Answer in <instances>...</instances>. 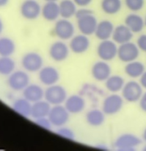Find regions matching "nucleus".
I'll list each match as a JSON object with an SVG mask.
<instances>
[{
  "label": "nucleus",
  "mask_w": 146,
  "mask_h": 151,
  "mask_svg": "<svg viewBox=\"0 0 146 151\" xmlns=\"http://www.w3.org/2000/svg\"><path fill=\"white\" fill-rule=\"evenodd\" d=\"M112 75V68L108 62L100 60L93 63L91 67V75L98 82H105Z\"/></svg>",
  "instance_id": "nucleus-15"
},
{
  "label": "nucleus",
  "mask_w": 146,
  "mask_h": 151,
  "mask_svg": "<svg viewBox=\"0 0 146 151\" xmlns=\"http://www.w3.org/2000/svg\"><path fill=\"white\" fill-rule=\"evenodd\" d=\"M86 122L92 127H99L105 122L106 114L102 110L93 109L88 111L85 115Z\"/></svg>",
  "instance_id": "nucleus-24"
},
{
  "label": "nucleus",
  "mask_w": 146,
  "mask_h": 151,
  "mask_svg": "<svg viewBox=\"0 0 146 151\" xmlns=\"http://www.w3.org/2000/svg\"><path fill=\"white\" fill-rule=\"evenodd\" d=\"M137 45L140 51L146 53V34L140 35L137 40Z\"/></svg>",
  "instance_id": "nucleus-35"
},
{
  "label": "nucleus",
  "mask_w": 146,
  "mask_h": 151,
  "mask_svg": "<svg viewBox=\"0 0 146 151\" xmlns=\"http://www.w3.org/2000/svg\"><path fill=\"white\" fill-rule=\"evenodd\" d=\"M21 66L25 71L30 73L38 72L43 66L44 60L41 54L31 51L25 53L21 60Z\"/></svg>",
  "instance_id": "nucleus-3"
},
{
  "label": "nucleus",
  "mask_w": 146,
  "mask_h": 151,
  "mask_svg": "<svg viewBox=\"0 0 146 151\" xmlns=\"http://www.w3.org/2000/svg\"><path fill=\"white\" fill-rule=\"evenodd\" d=\"M77 7H86L92 3L93 0H73Z\"/></svg>",
  "instance_id": "nucleus-36"
},
{
  "label": "nucleus",
  "mask_w": 146,
  "mask_h": 151,
  "mask_svg": "<svg viewBox=\"0 0 146 151\" xmlns=\"http://www.w3.org/2000/svg\"><path fill=\"white\" fill-rule=\"evenodd\" d=\"M41 16L47 22H56L60 17L59 4L57 1H46L42 6Z\"/></svg>",
  "instance_id": "nucleus-19"
},
{
  "label": "nucleus",
  "mask_w": 146,
  "mask_h": 151,
  "mask_svg": "<svg viewBox=\"0 0 146 151\" xmlns=\"http://www.w3.org/2000/svg\"><path fill=\"white\" fill-rule=\"evenodd\" d=\"M60 17L70 19L75 16L77 10V5L73 0H61L59 3Z\"/></svg>",
  "instance_id": "nucleus-28"
},
{
  "label": "nucleus",
  "mask_w": 146,
  "mask_h": 151,
  "mask_svg": "<svg viewBox=\"0 0 146 151\" xmlns=\"http://www.w3.org/2000/svg\"><path fill=\"white\" fill-rule=\"evenodd\" d=\"M35 123L41 128L46 130H50L53 127L51 121L48 116H44V117L38 118L35 119Z\"/></svg>",
  "instance_id": "nucleus-34"
},
{
  "label": "nucleus",
  "mask_w": 146,
  "mask_h": 151,
  "mask_svg": "<svg viewBox=\"0 0 146 151\" xmlns=\"http://www.w3.org/2000/svg\"><path fill=\"white\" fill-rule=\"evenodd\" d=\"M121 0H101V7L104 13L107 15H115L122 9Z\"/></svg>",
  "instance_id": "nucleus-29"
},
{
  "label": "nucleus",
  "mask_w": 146,
  "mask_h": 151,
  "mask_svg": "<svg viewBox=\"0 0 146 151\" xmlns=\"http://www.w3.org/2000/svg\"><path fill=\"white\" fill-rule=\"evenodd\" d=\"M124 24L132 30L133 33H140L145 26L143 18L137 13H132L125 18Z\"/></svg>",
  "instance_id": "nucleus-22"
},
{
  "label": "nucleus",
  "mask_w": 146,
  "mask_h": 151,
  "mask_svg": "<svg viewBox=\"0 0 146 151\" xmlns=\"http://www.w3.org/2000/svg\"><path fill=\"white\" fill-rule=\"evenodd\" d=\"M145 71V65L142 62L137 60L126 63L124 68V72L126 75L132 79L140 78Z\"/></svg>",
  "instance_id": "nucleus-26"
},
{
  "label": "nucleus",
  "mask_w": 146,
  "mask_h": 151,
  "mask_svg": "<svg viewBox=\"0 0 146 151\" xmlns=\"http://www.w3.org/2000/svg\"><path fill=\"white\" fill-rule=\"evenodd\" d=\"M142 143V140L133 134L126 133L119 136L115 142V147L120 151L135 150Z\"/></svg>",
  "instance_id": "nucleus-10"
},
{
  "label": "nucleus",
  "mask_w": 146,
  "mask_h": 151,
  "mask_svg": "<svg viewBox=\"0 0 146 151\" xmlns=\"http://www.w3.org/2000/svg\"><path fill=\"white\" fill-rule=\"evenodd\" d=\"M139 106L141 110L146 113V91L143 92L142 97L139 100Z\"/></svg>",
  "instance_id": "nucleus-37"
},
{
  "label": "nucleus",
  "mask_w": 146,
  "mask_h": 151,
  "mask_svg": "<svg viewBox=\"0 0 146 151\" xmlns=\"http://www.w3.org/2000/svg\"><path fill=\"white\" fill-rule=\"evenodd\" d=\"M76 21H77V28L80 33L86 35L88 36L92 35L95 33L98 22L93 13L77 18Z\"/></svg>",
  "instance_id": "nucleus-13"
},
{
  "label": "nucleus",
  "mask_w": 146,
  "mask_h": 151,
  "mask_svg": "<svg viewBox=\"0 0 146 151\" xmlns=\"http://www.w3.org/2000/svg\"><path fill=\"white\" fill-rule=\"evenodd\" d=\"M140 79V83L141 84V86H142V88L146 89V70L144 72V73L141 75Z\"/></svg>",
  "instance_id": "nucleus-38"
},
{
  "label": "nucleus",
  "mask_w": 146,
  "mask_h": 151,
  "mask_svg": "<svg viewBox=\"0 0 146 151\" xmlns=\"http://www.w3.org/2000/svg\"><path fill=\"white\" fill-rule=\"evenodd\" d=\"M75 27L69 19L61 18L55 22L54 26V33L62 41H70L75 35Z\"/></svg>",
  "instance_id": "nucleus-4"
},
{
  "label": "nucleus",
  "mask_w": 146,
  "mask_h": 151,
  "mask_svg": "<svg viewBox=\"0 0 146 151\" xmlns=\"http://www.w3.org/2000/svg\"><path fill=\"white\" fill-rule=\"evenodd\" d=\"M29 83L30 77L24 69L15 70L7 78V85L15 91H22Z\"/></svg>",
  "instance_id": "nucleus-5"
},
{
  "label": "nucleus",
  "mask_w": 146,
  "mask_h": 151,
  "mask_svg": "<svg viewBox=\"0 0 146 151\" xmlns=\"http://www.w3.org/2000/svg\"><path fill=\"white\" fill-rule=\"evenodd\" d=\"M68 97V93L65 87L59 84L47 86L44 91V100L51 106L63 105Z\"/></svg>",
  "instance_id": "nucleus-1"
},
{
  "label": "nucleus",
  "mask_w": 146,
  "mask_h": 151,
  "mask_svg": "<svg viewBox=\"0 0 146 151\" xmlns=\"http://www.w3.org/2000/svg\"><path fill=\"white\" fill-rule=\"evenodd\" d=\"M44 91L45 90L41 86L35 83H29L22 91V94L24 98L29 100L30 103H34L44 99Z\"/></svg>",
  "instance_id": "nucleus-20"
},
{
  "label": "nucleus",
  "mask_w": 146,
  "mask_h": 151,
  "mask_svg": "<svg viewBox=\"0 0 146 151\" xmlns=\"http://www.w3.org/2000/svg\"><path fill=\"white\" fill-rule=\"evenodd\" d=\"M143 88L136 81H129L126 82L121 91V95L125 101L129 103H137L143 94Z\"/></svg>",
  "instance_id": "nucleus-7"
},
{
  "label": "nucleus",
  "mask_w": 146,
  "mask_h": 151,
  "mask_svg": "<svg viewBox=\"0 0 146 151\" xmlns=\"http://www.w3.org/2000/svg\"><path fill=\"white\" fill-rule=\"evenodd\" d=\"M144 20H145V26H146V16H145V19H144Z\"/></svg>",
  "instance_id": "nucleus-44"
},
{
  "label": "nucleus",
  "mask_w": 146,
  "mask_h": 151,
  "mask_svg": "<svg viewBox=\"0 0 146 151\" xmlns=\"http://www.w3.org/2000/svg\"><path fill=\"white\" fill-rule=\"evenodd\" d=\"M51 106L46 100H39L32 103L31 110V117L36 119L38 118L48 116L51 110Z\"/></svg>",
  "instance_id": "nucleus-23"
},
{
  "label": "nucleus",
  "mask_w": 146,
  "mask_h": 151,
  "mask_svg": "<svg viewBox=\"0 0 146 151\" xmlns=\"http://www.w3.org/2000/svg\"><path fill=\"white\" fill-rule=\"evenodd\" d=\"M45 1H58L59 0H44Z\"/></svg>",
  "instance_id": "nucleus-42"
},
{
  "label": "nucleus",
  "mask_w": 146,
  "mask_h": 151,
  "mask_svg": "<svg viewBox=\"0 0 146 151\" xmlns=\"http://www.w3.org/2000/svg\"><path fill=\"white\" fill-rule=\"evenodd\" d=\"M70 114L64 105H57L51 106L48 117L53 127L57 128L66 125L70 119Z\"/></svg>",
  "instance_id": "nucleus-8"
},
{
  "label": "nucleus",
  "mask_w": 146,
  "mask_h": 151,
  "mask_svg": "<svg viewBox=\"0 0 146 151\" xmlns=\"http://www.w3.org/2000/svg\"><path fill=\"white\" fill-rule=\"evenodd\" d=\"M60 79V72L53 66H43L38 72V80L46 86L57 84Z\"/></svg>",
  "instance_id": "nucleus-14"
},
{
  "label": "nucleus",
  "mask_w": 146,
  "mask_h": 151,
  "mask_svg": "<svg viewBox=\"0 0 146 151\" xmlns=\"http://www.w3.org/2000/svg\"><path fill=\"white\" fill-rule=\"evenodd\" d=\"M10 0H0V7H5L9 3Z\"/></svg>",
  "instance_id": "nucleus-39"
},
{
  "label": "nucleus",
  "mask_w": 146,
  "mask_h": 151,
  "mask_svg": "<svg viewBox=\"0 0 146 151\" xmlns=\"http://www.w3.org/2000/svg\"><path fill=\"white\" fill-rule=\"evenodd\" d=\"M14 41L9 37H0V56L10 57L16 52Z\"/></svg>",
  "instance_id": "nucleus-30"
},
{
  "label": "nucleus",
  "mask_w": 146,
  "mask_h": 151,
  "mask_svg": "<svg viewBox=\"0 0 146 151\" xmlns=\"http://www.w3.org/2000/svg\"><path fill=\"white\" fill-rule=\"evenodd\" d=\"M56 133H57L58 136L64 139H66L73 140L75 138L74 132L71 128H69L68 127H66V125L57 128V132Z\"/></svg>",
  "instance_id": "nucleus-33"
},
{
  "label": "nucleus",
  "mask_w": 146,
  "mask_h": 151,
  "mask_svg": "<svg viewBox=\"0 0 146 151\" xmlns=\"http://www.w3.org/2000/svg\"><path fill=\"white\" fill-rule=\"evenodd\" d=\"M32 103L24 97H19L16 99L12 104V109L15 112L24 117L31 116Z\"/></svg>",
  "instance_id": "nucleus-25"
},
{
  "label": "nucleus",
  "mask_w": 146,
  "mask_h": 151,
  "mask_svg": "<svg viewBox=\"0 0 146 151\" xmlns=\"http://www.w3.org/2000/svg\"><path fill=\"white\" fill-rule=\"evenodd\" d=\"M124 105V99L118 93H111L104 99L101 110L107 116L117 114L121 111Z\"/></svg>",
  "instance_id": "nucleus-2"
},
{
  "label": "nucleus",
  "mask_w": 146,
  "mask_h": 151,
  "mask_svg": "<svg viewBox=\"0 0 146 151\" xmlns=\"http://www.w3.org/2000/svg\"><path fill=\"white\" fill-rule=\"evenodd\" d=\"M140 50L138 48L137 44L132 42L125 43L118 46V55L119 60L125 63L136 60L139 58Z\"/></svg>",
  "instance_id": "nucleus-9"
},
{
  "label": "nucleus",
  "mask_w": 146,
  "mask_h": 151,
  "mask_svg": "<svg viewBox=\"0 0 146 151\" xmlns=\"http://www.w3.org/2000/svg\"><path fill=\"white\" fill-rule=\"evenodd\" d=\"M142 139H143V141L145 142H146V128L144 129L143 132H142Z\"/></svg>",
  "instance_id": "nucleus-41"
},
{
  "label": "nucleus",
  "mask_w": 146,
  "mask_h": 151,
  "mask_svg": "<svg viewBox=\"0 0 146 151\" xmlns=\"http://www.w3.org/2000/svg\"><path fill=\"white\" fill-rule=\"evenodd\" d=\"M71 50L65 41L59 40L51 44L48 49V55L51 60L61 63L68 58Z\"/></svg>",
  "instance_id": "nucleus-11"
},
{
  "label": "nucleus",
  "mask_w": 146,
  "mask_h": 151,
  "mask_svg": "<svg viewBox=\"0 0 146 151\" xmlns=\"http://www.w3.org/2000/svg\"><path fill=\"white\" fill-rule=\"evenodd\" d=\"M118 46L113 39L101 41L96 49V52L100 60L111 61L118 55Z\"/></svg>",
  "instance_id": "nucleus-6"
},
{
  "label": "nucleus",
  "mask_w": 146,
  "mask_h": 151,
  "mask_svg": "<svg viewBox=\"0 0 146 151\" xmlns=\"http://www.w3.org/2000/svg\"><path fill=\"white\" fill-rule=\"evenodd\" d=\"M63 105L71 114H77L85 110L86 102L82 96L79 94H72L68 96Z\"/></svg>",
  "instance_id": "nucleus-17"
},
{
  "label": "nucleus",
  "mask_w": 146,
  "mask_h": 151,
  "mask_svg": "<svg viewBox=\"0 0 146 151\" xmlns=\"http://www.w3.org/2000/svg\"><path fill=\"white\" fill-rule=\"evenodd\" d=\"M114 29L115 26L113 22L105 19L98 22L94 35L100 41L111 39Z\"/></svg>",
  "instance_id": "nucleus-21"
},
{
  "label": "nucleus",
  "mask_w": 146,
  "mask_h": 151,
  "mask_svg": "<svg viewBox=\"0 0 146 151\" xmlns=\"http://www.w3.org/2000/svg\"><path fill=\"white\" fill-rule=\"evenodd\" d=\"M142 150H143L144 151H146V145H145V147H143V149H142Z\"/></svg>",
  "instance_id": "nucleus-43"
},
{
  "label": "nucleus",
  "mask_w": 146,
  "mask_h": 151,
  "mask_svg": "<svg viewBox=\"0 0 146 151\" xmlns=\"http://www.w3.org/2000/svg\"><path fill=\"white\" fill-rule=\"evenodd\" d=\"M104 83L107 91L111 93H118L121 92L126 81L120 75H111Z\"/></svg>",
  "instance_id": "nucleus-27"
},
{
  "label": "nucleus",
  "mask_w": 146,
  "mask_h": 151,
  "mask_svg": "<svg viewBox=\"0 0 146 151\" xmlns=\"http://www.w3.org/2000/svg\"><path fill=\"white\" fill-rule=\"evenodd\" d=\"M71 51L75 54H83L86 52L90 47V41L88 35L80 33L74 35L69 42Z\"/></svg>",
  "instance_id": "nucleus-16"
},
{
  "label": "nucleus",
  "mask_w": 146,
  "mask_h": 151,
  "mask_svg": "<svg viewBox=\"0 0 146 151\" xmlns=\"http://www.w3.org/2000/svg\"><path fill=\"white\" fill-rule=\"evenodd\" d=\"M16 70V62L12 58L0 56V75L8 77Z\"/></svg>",
  "instance_id": "nucleus-31"
},
{
  "label": "nucleus",
  "mask_w": 146,
  "mask_h": 151,
  "mask_svg": "<svg viewBox=\"0 0 146 151\" xmlns=\"http://www.w3.org/2000/svg\"><path fill=\"white\" fill-rule=\"evenodd\" d=\"M4 23H3V21L1 20V19L0 18V35L2 33L3 30H4Z\"/></svg>",
  "instance_id": "nucleus-40"
},
{
  "label": "nucleus",
  "mask_w": 146,
  "mask_h": 151,
  "mask_svg": "<svg viewBox=\"0 0 146 151\" xmlns=\"http://www.w3.org/2000/svg\"><path fill=\"white\" fill-rule=\"evenodd\" d=\"M42 7L36 0H24L21 4L20 13L26 20L32 21L41 16Z\"/></svg>",
  "instance_id": "nucleus-12"
},
{
  "label": "nucleus",
  "mask_w": 146,
  "mask_h": 151,
  "mask_svg": "<svg viewBox=\"0 0 146 151\" xmlns=\"http://www.w3.org/2000/svg\"><path fill=\"white\" fill-rule=\"evenodd\" d=\"M134 33L126 24H120L115 27L112 39L117 44H125L129 42L133 38Z\"/></svg>",
  "instance_id": "nucleus-18"
},
{
  "label": "nucleus",
  "mask_w": 146,
  "mask_h": 151,
  "mask_svg": "<svg viewBox=\"0 0 146 151\" xmlns=\"http://www.w3.org/2000/svg\"><path fill=\"white\" fill-rule=\"evenodd\" d=\"M126 7L132 13H137L145 6V0H124Z\"/></svg>",
  "instance_id": "nucleus-32"
}]
</instances>
